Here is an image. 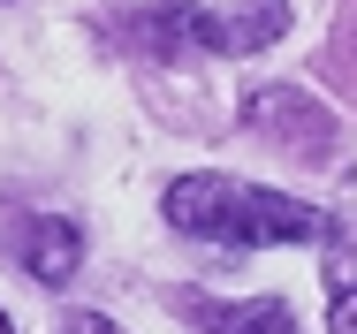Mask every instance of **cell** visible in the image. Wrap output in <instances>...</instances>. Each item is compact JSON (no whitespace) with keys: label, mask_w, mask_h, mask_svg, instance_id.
<instances>
[{"label":"cell","mask_w":357,"mask_h":334,"mask_svg":"<svg viewBox=\"0 0 357 334\" xmlns=\"http://www.w3.org/2000/svg\"><path fill=\"white\" fill-rule=\"evenodd\" d=\"M0 334H15V327H8V312H0Z\"/></svg>","instance_id":"8"},{"label":"cell","mask_w":357,"mask_h":334,"mask_svg":"<svg viewBox=\"0 0 357 334\" xmlns=\"http://www.w3.org/2000/svg\"><path fill=\"white\" fill-rule=\"evenodd\" d=\"M15 266L31 273L38 289H61V281H76V266H84V236H76V220H54V213H31L23 228H15Z\"/></svg>","instance_id":"4"},{"label":"cell","mask_w":357,"mask_h":334,"mask_svg":"<svg viewBox=\"0 0 357 334\" xmlns=\"http://www.w3.org/2000/svg\"><path fill=\"white\" fill-rule=\"evenodd\" d=\"M251 130L266 137V144H282V152H304V160H319V152L335 144L327 107H312L304 91H259V99H251Z\"/></svg>","instance_id":"3"},{"label":"cell","mask_w":357,"mask_h":334,"mask_svg":"<svg viewBox=\"0 0 357 334\" xmlns=\"http://www.w3.org/2000/svg\"><path fill=\"white\" fill-rule=\"evenodd\" d=\"M289 0H243V8H152L137 38L167 61V54H259L289 31Z\"/></svg>","instance_id":"2"},{"label":"cell","mask_w":357,"mask_h":334,"mask_svg":"<svg viewBox=\"0 0 357 334\" xmlns=\"http://www.w3.org/2000/svg\"><path fill=\"white\" fill-rule=\"evenodd\" d=\"M183 319L198 334H304L289 319L282 296H251V304H213V296H183Z\"/></svg>","instance_id":"5"},{"label":"cell","mask_w":357,"mask_h":334,"mask_svg":"<svg viewBox=\"0 0 357 334\" xmlns=\"http://www.w3.org/2000/svg\"><path fill=\"white\" fill-rule=\"evenodd\" d=\"M327 334H357V243L327 251Z\"/></svg>","instance_id":"6"},{"label":"cell","mask_w":357,"mask_h":334,"mask_svg":"<svg viewBox=\"0 0 357 334\" xmlns=\"http://www.w3.org/2000/svg\"><path fill=\"white\" fill-rule=\"evenodd\" d=\"M167 228L190 236V243H236V251H259V243H319L335 236V220L304 198H282L266 183H236V175H183L167 198Z\"/></svg>","instance_id":"1"},{"label":"cell","mask_w":357,"mask_h":334,"mask_svg":"<svg viewBox=\"0 0 357 334\" xmlns=\"http://www.w3.org/2000/svg\"><path fill=\"white\" fill-rule=\"evenodd\" d=\"M61 334H130V327H114L107 312H69V319H61Z\"/></svg>","instance_id":"7"}]
</instances>
